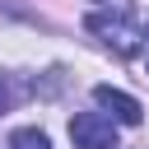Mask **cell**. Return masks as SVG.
Returning <instances> with one entry per match:
<instances>
[{"mask_svg":"<svg viewBox=\"0 0 149 149\" xmlns=\"http://www.w3.org/2000/svg\"><path fill=\"white\" fill-rule=\"evenodd\" d=\"M70 140L79 149H116V126L102 112H79L70 116Z\"/></svg>","mask_w":149,"mask_h":149,"instance_id":"obj_1","label":"cell"},{"mask_svg":"<svg viewBox=\"0 0 149 149\" xmlns=\"http://www.w3.org/2000/svg\"><path fill=\"white\" fill-rule=\"evenodd\" d=\"M93 102H98L102 112H112L107 121H121V126H140V116H144V107H140L130 93L112 88V84H98V88H93Z\"/></svg>","mask_w":149,"mask_h":149,"instance_id":"obj_2","label":"cell"},{"mask_svg":"<svg viewBox=\"0 0 149 149\" xmlns=\"http://www.w3.org/2000/svg\"><path fill=\"white\" fill-rule=\"evenodd\" d=\"M84 28H88V33H98L102 42H116V51H121V56H130V51L140 47L135 28H130L121 14H116V19H107V14H88V19H84Z\"/></svg>","mask_w":149,"mask_h":149,"instance_id":"obj_3","label":"cell"},{"mask_svg":"<svg viewBox=\"0 0 149 149\" xmlns=\"http://www.w3.org/2000/svg\"><path fill=\"white\" fill-rule=\"evenodd\" d=\"M9 149H51V140H47L37 126H23V130L9 135Z\"/></svg>","mask_w":149,"mask_h":149,"instance_id":"obj_4","label":"cell"},{"mask_svg":"<svg viewBox=\"0 0 149 149\" xmlns=\"http://www.w3.org/2000/svg\"><path fill=\"white\" fill-rule=\"evenodd\" d=\"M5 107H9V84L0 79V112H5Z\"/></svg>","mask_w":149,"mask_h":149,"instance_id":"obj_5","label":"cell"}]
</instances>
